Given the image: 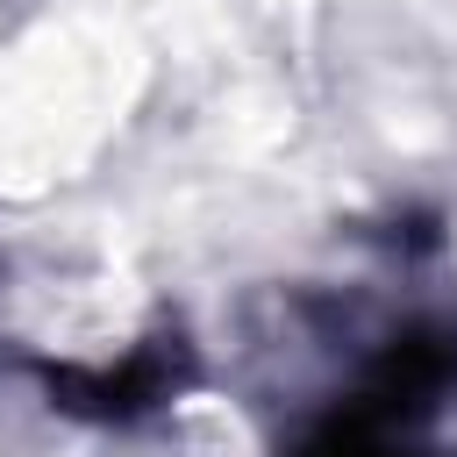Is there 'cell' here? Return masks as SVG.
Returning <instances> with one entry per match:
<instances>
[{
    "instance_id": "6da1fadb",
    "label": "cell",
    "mask_w": 457,
    "mask_h": 457,
    "mask_svg": "<svg viewBox=\"0 0 457 457\" xmlns=\"http://www.w3.org/2000/svg\"><path fill=\"white\" fill-rule=\"evenodd\" d=\"M300 457H400L386 436H378V414L364 407V414H350V421H336L328 436H314Z\"/></svg>"
}]
</instances>
